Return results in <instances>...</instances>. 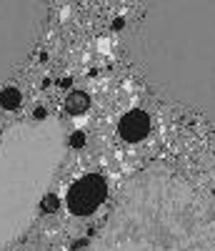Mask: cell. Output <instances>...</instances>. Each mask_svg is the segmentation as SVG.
<instances>
[{"label":"cell","mask_w":215,"mask_h":251,"mask_svg":"<svg viewBox=\"0 0 215 251\" xmlns=\"http://www.w3.org/2000/svg\"><path fill=\"white\" fill-rule=\"evenodd\" d=\"M108 196V183L100 174H85L68 188V208L75 216H90L103 206Z\"/></svg>","instance_id":"5"},{"label":"cell","mask_w":215,"mask_h":251,"mask_svg":"<svg viewBox=\"0 0 215 251\" xmlns=\"http://www.w3.org/2000/svg\"><path fill=\"white\" fill-rule=\"evenodd\" d=\"M85 143H88V136H85V131H73L70 136H68V146H70V149H83V146Z\"/></svg>","instance_id":"10"},{"label":"cell","mask_w":215,"mask_h":251,"mask_svg":"<svg viewBox=\"0 0 215 251\" xmlns=\"http://www.w3.org/2000/svg\"><path fill=\"white\" fill-rule=\"evenodd\" d=\"M88 251H215V216L165 171H143L123 188Z\"/></svg>","instance_id":"2"},{"label":"cell","mask_w":215,"mask_h":251,"mask_svg":"<svg viewBox=\"0 0 215 251\" xmlns=\"http://www.w3.org/2000/svg\"><path fill=\"white\" fill-rule=\"evenodd\" d=\"M33 118H35V121H45V118H48V111L43 108V106H38V108L33 111Z\"/></svg>","instance_id":"11"},{"label":"cell","mask_w":215,"mask_h":251,"mask_svg":"<svg viewBox=\"0 0 215 251\" xmlns=\"http://www.w3.org/2000/svg\"><path fill=\"white\" fill-rule=\"evenodd\" d=\"M118 133L123 141L128 143H138L143 141L148 133H150V116L140 108H133V111H128L123 113L120 123H118Z\"/></svg>","instance_id":"6"},{"label":"cell","mask_w":215,"mask_h":251,"mask_svg":"<svg viewBox=\"0 0 215 251\" xmlns=\"http://www.w3.org/2000/svg\"><path fill=\"white\" fill-rule=\"evenodd\" d=\"M50 20V0H0V83L33 55Z\"/></svg>","instance_id":"4"},{"label":"cell","mask_w":215,"mask_h":251,"mask_svg":"<svg viewBox=\"0 0 215 251\" xmlns=\"http://www.w3.org/2000/svg\"><path fill=\"white\" fill-rule=\"evenodd\" d=\"M20 103H23V93L15 86H5L0 91V108L3 111H15V108H20Z\"/></svg>","instance_id":"8"},{"label":"cell","mask_w":215,"mask_h":251,"mask_svg":"<svg viewBox=\"0 0 215 251\" xmlns=\"http://www.w3.org/2000/svg\"><path fill=\"white\" fill-rule=\"evenodd\" d=\"M125 25H128V23H125L123 15H118V18L113 20V30H125Z\"/></svg>","instance_id":"12"},{"label":"cell","mask_w":215,"mask_h":251,"mask_svg":"<svg viewBox=\"0 0 215 251\" xmlns=\"http://www.w3.org/2000/svg\"><path fill=\"white\" fill-rule=\"evenodd\" d=\"M58 208H60V199L55 194H45V196H43V201H40V211L43 214H55Z\"/></svg>","instance_id":"9"},{"label":"cell","mask_w":215,"mask_h":251,"mask_svg":"<svg viewBox=\"0 0 215 251\" xmlns=\"http://www.w3.org/2000/svg\"><path fill=\"white\" fill-rule=\"evenodd\" d=\"M125 55L158 98L215 123V0H143Z\"/></svg>","instance_id":"1"},{"label":"cell","mask_w":215,"mask_h":251,"mask_svg":"<svg viewBox=\"0 0 215 251\" xmlns=\"http://www.w3.org/2000/svg\"><path fill=\"white\" fill-rule=\"evenodd\" d=\"M68 138L55 118L18 123L0 133V249L28 231Z\"/></svg>","instance_id":"3"},{"label":"cell","mask_w":215,"mask_h":251,"mask_svg":"<svg viewBox=\"0 0 215 251\" xmlns=\"http://www.w3.org/2000/svg\"><path fill=\"white\" fill-rule=\"evenodd\" d=\"M70 83H73V78H63L60 80V88H70Z\"/></svg>","instance_id":"13"},{"label":"cell","mask_w":215,"mask_h":251,"mask_svg":"<svg viewBox=\"0 0 215 251\" xmlns=\"http://www.w3.org/2000/svg\"><path fill=\"white\" fill-rule=\"evenodd\" d=\"M88 108H90V96L85 93V91L68 93V100H65L68 116H83V113H88Z\"/></svg>","instance_id":"7"}]
</instances>
